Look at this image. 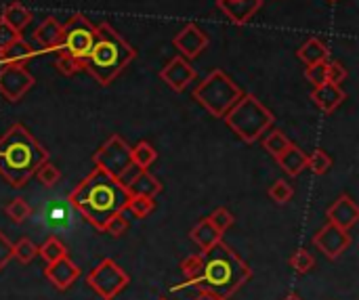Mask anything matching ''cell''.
Returning <instances> with one entry per match:
<instances>
[{"label":"cell","instance_id":"29","mask_svg":"<svg viewBox=\"0 0 359 300\" xmlns=\"http://www.w3.org/2000/svg\"><path fill=\"white\" fill-rule=\"evenodd\" d=\"M292 145V141L282 132V130H271L265 139H263V147L269 156L278 158L280 154H284L288 147Z\"/></svg>","mask_w":359,"mask_h":300},{"label":"cell","instance_id":"36","mask_svg":"<svg viewBox=\"0 0 359 300\" xmlns=\"http://www.w3.org/2000/svg\"><path fill=\"white\" fill-rule=\"evenodd\" d=\"M269 198L276 202V204H288L290 200H292V196H294V189H292V185L286 181V179H278L271 187H269Z\"/></svg>","mask_w":359,"mask_h":300},{"label":"cell","instance_id":"10","mask_svg":"<svg viewBox=\"0 0 359 300\" xmlns=\"http://www.w3.org/2000/svg\"><path fill=\"white\" fill-rule=\"evenodd\" d=\"M313 244L316 248L328 259V261H339L351 246V236L349 231L328 223L326 227H322L316 236H313Z\"/></svg>","mask_w":359,"mask_h":300},{"label":"cell","instance_id":"21","mask_svg":"<svg viewBox=\"0 0 359 300\" xmlns=\"http://www.w3.org/2000/svg\"><path fill=\"white\" fill-rule=\"evenodd\" d=\"M280 168L288 175V177H299L305 168H307V154L299 147V145H290L284 154H280L278 158Z\"/></svg>","mask_w":359,"mask_h":300},{"label":"cell","instance_id":"43","mask_svg":"<svg viewBox=\"0 0 359 300\" xmlns=\"http://www.w3.org/2000/svg\"><path fill=\"white\" fill-rule=\"evenodd\" d=\"M11 259H13V242L0 231V271L8 265Z\"/></svg>","mask_w":359,"mask_h":300},{"label":"cell","instance_id":"40","mask_svg":"<svg viewBox=\"0 0 359 300\" xmlns=\"http://www.w3.org/2000/svg\"><path fill=\"white\" fill-rule=\"evenodd\" d=\"M126 229H128V221H126L124 212H118V214H114V217L105 223L103 233H107V236H111V238H122V236L126 233Z\"/></svg>","mask_w":359,"mask_h":300},{"label":"cell","instance_id":"35","mask_svg":"<svg viewBox=\"0 0 359 300\" xmlns=\"http://www.w3.org/2000/svg\"><path fill=\"white\" fill-rule=\"evenodd\" d=\"M307 168L316 175H326L332 168V158L324 149H316L311 156H307Z\"/></svg>","mask_w":359,"mask_h":300},{"label":"cell","instance_id":"1","mask_svg":"<svg viewBox=\"0 0 359 300\" xmlns=\"http://www.w3.org/2000/svg\"><path fill=\"white\" fill-rule=\"evenodd\" d=\"M128 200H130L128 187L120 179L107 175L97 166L67 196L69 206L76 208L80 217L97 231H103L105 223L114 214L126 212Z\"/></svg>","mask_w":359,"mask_h":300},{"label":"cell","instance_id":"39","mask_svg":"<svg viewBox=\"0 0 359 300\" xmlns=\"http://www.w3.org/2000/svg\"><path fill=\"white\" fill-rule=\"evenodd\" d=\"M55 67L61 74H65V76H76V74L84 71V63L82 61H78L74 57H67V55H61V53H59V57L55 61Z\"/></svg>","mask_w":359,"mask_h":300},{"label":"cell","instance_id":"13","mask_svg":"<svg viewBox=\"0 0 359 300\" xmlns=\"http://www.w3.org/2000/svg\"><path fill=\"white\" fill-rule=\"evenodd\" d=\"M172 44L177 46V50L181 53V57L185 59H196L206 46H208V34H204L200 29V25L196 23H187L175 38Z\"/></svg>","mask_w":359,"mask_h":300},{"label":"cell","instance_id":"11","mask_svg":"<svg viewBox=\"0 0 359 300\" xmlns=\"http://www.w3.org/2000/svg\"><path fill=\"white\" fill-rule=\"evenodd\" d=\"M34 86V76L19 65H2L0 69V95L11 101L17 103L23 99V95Z\"/></svg>","mask_w":359,"mask_h":300},{"label":"cell","instance_id":"32","mask_svg":"<svg viewBox=\"0 0 359 300\" xmlns=\"http://www.w3.org/2000/svg\"><path fill=\"white\" fill-rule=\"evenodd\" d=\"M36 257H38V246L32 240L21 238L19 242L13 244V259H17L21 265H29Z\"/></svg>","mask_w":359,"mask_h":300},{"label":"cell","instance_id":"24","mask_svg":"<svg viewBox=\"0 0 359 300\" xmlns=\"http://www.w3.org/2000/svg\"><path fill=\"white\" fill-rule=\"evenodd\" d=\"M202 265H204L202 254H191V257L183 259L179 269H181L185 282H183V286H175L172 292H175V290H181V288H196V284H198L200 278H202Z\"/></svg>","mask_w":359,"mask_h":300},{"label":"cell","instance_id":"16","mask_svg":"<svg viewBox=\"0 0 359 300\" xmlns=\"http://www.w3.org/2000/svg\"><path fill=\"white\" fill-rule=\"evenodd\" d=\"M40 217L50 231H61L72 225V206L63 200H48L40 210Z\"/></svg>","mask_w":359,"mask_h":300},{"label":"cell","instance_id":"3","mask_svg":"<svg viewBox=\"0 0 359 300\" xmlns=\"http://www.w3.org/2000/svg\"><path fill=\"white\" fill-rule=\"evenodd\" d=\"M202 278L196 284V290L212 292L229 300L252 280L250 265L242 261L223 240L215 244L208 252H202Z\"/></svg>","mask_w":359,"mask_h":300},{"label":"cell","instance_id":"23","mask_svg":"<svg viewBox=\"0 0 359 300\" xmlns=\"http://www.w3.org/2000/svg\"><path fill=\"white\" fill-rule=\"evenodd\" d=\"M34 38H36V42H38L42 48H55V46L59 44V38H61V23H59L55 17L44 19V21L36 27Z\"/></svg>","mask_w":359,"mask_h":300},{"label":"cell","instance_id":"4","mask_svg":"<svg viewBox=\"0 0 359 300\" xmlns=\"http://www.w3.org/2000/svg\"><path fill=\"white\" fill-rule=\"evenodd\" d=\"M135 55V48L109 23L103 21L95 25V42L84 59V71L90 74L101 86H107L124 71Z\"/></svg>","mask_w":359,"mask_h":300},{"label":"cell","instance_id":"44","mask_svg":"<svg viewBox=\"0 0 359 300\" xmlns=\"http://www.w3.org/2000/svg\"><path fill=\"white\" fill-rule=\"evenodd\" d=\"M194 300H227V299H221V296H217V294H212V292L198 290V294H196V299Z\"/></svg>","mask_w":359,"mask_h":300},{"label":"cell","instance_id":"6","mask_svg":"<svg viewBox=\"0 0 359 300\" xmlns=\"http://www.w3.org/2000/svg\"><path fill=\"white\" fill-rule=\"evenodd\" d=\"M242 88L223 71L215 69L210 71L202 84L194 90V99L212 116V118H225V114L233 107V103L242 97Z\"/></svg>","mask_w":359,"mask_h":300},{"label":"cell","instance_id":"25","mask_svg":"<svg viewBox=\"0 0 359 300\" xmlns=\"http://www.w3.org/2000/svg\"><path fill=\"white\" fill-rule=\"evenodd\" d=\"M2 21H6L13 29H17L21 34L29 25V21H32V11L25 8L21 2H11L2 11Z\"/></svg>","mask_w":359,"mask_h":300},{"label":"cell","instance_id":"8","mask_svg":"<svg viewBox=\"0 0 359 300\" xmlns=\"http://www.w3.org/2000/svg\"><path fill=\"white\" fill-rule=\"evenodd\" d=\"M93 42H95V25L82 13H76L61 25V38L57 48L61 55L74 57L84 63V59L93 48Z\"/></svg>","mask_w":359,"mask_h":300},{"label":"cell","instance_id":"18","mask_svg":"<svg viewBox=\"0 0 359 300\" xmlns=\"http://www.w3.org/2000/svg\"><path fill=\"white\" fill-rule=\"evenodd\" d=\"M217 6L238 25L250 21L259 8L263 6V0H217Z\"/></svg>","mask_w":359,"mask_h":300},{"label":"cell","instance_id":"37","mask_svg":"<svg viewBox=\"0 0 359 300\" xmlns=\"http://www.w3.org/2000/svg\"><path fill=\"white\" fill-rule=\"evenodd\" d=\"M208 221L212 223V227L219 231V233H225L227 229H231L233 227V223H236V217L227 210V208H217L210 217H208Z\"/></svg>","mask_w":359,"mask_h":300},{"label":"cell","instance_id":"42","mask_svg":"<svg viewBox=\"0 0 359 300\" xmlns=\"http://www.w3.org/2000/svg\"><path fill=\"white\" fill-rule=\"evenodd\" d=\"M17 38H21V34L17 29H13L6 21L0 19V50H4L8 44H13Z\"/></svg>","mask_w":359,"mask_h":300},{"label":"cell","instance_id":"17","mask_svg":"<svg viewBox=\"0 0 359 300\" xmlns=\"http://www.w3.org/2000/svg\"><path fill=\"white\" fill-rule=\"evenodd\" d=\"M345 99H347V93L343 90V86L332 84V82H324V84L316 86L313 93H311V101H313L322 111H326V114L337 111V109L343 105Z\"/></svg>","mask_w":359,"mask_h":300},{"label":"cell","instance_id":"22","mask_svg":"<svg viewBox=\"0 0 359 300\" xmlns=\"http://www.w3.org/2000/svg\"><path fill=\"white\" fill-rule=\"evenodd\" d=\"M189 238H191V242H196V244L200 246L202 252H208L215 244H219V242L223 240V233H219V231L212 227V223H210L208 219H202V221L189 231Z\"/></svg>","mask_w":359,"mask_h":300},{"label":"cell","instance_id":"41","mask_svg":"<svg viewBox=\"0 0 359 300\" xmlns=\"http://www.w3.org/2000/svg\"><path fill=\"white\" fill-rule=\"evenodd\" d=\"M347 76H349V71H347V67H343V63H339V61H328V82L341 86V84L347 80Z\"/></svg>","mask_w":359,"mask_h":300},{"label":"cell","instance_id":"12","mask_svg":"<svg viewBox=\"0 0 359 300\" xmlns=\"http://www.w3.org/2000/svg\"><path fill=\"white\" fill-rule=\"evenodd\" d=\"M160 78L175 90V93H183L194 80H196V69L191 67V63L185 59V57H175L170 59L162 71H160Z\"/></svg>","mask_w":359,"mask_h":300},{"label":"cell","instance_id":"31","mask_svg":"<svg viewBox=\"0 0 359 300\" xmlns=\"http://www.w3.org/2000/svg\"><path fill=\"white\" fill-rule=\"evenodd\" d=\"M154 208H156V202L154 198H147V196H130L128 206H126V210L133 212V217L137 219H147L154 212Z\"/></svg>","mask_w":359,"mask_h":300},{"label":"cell","instance_id":"46","mask_svg":"<svg viewBox=\"0 0 359 300\" xmlns=\"http://www.w3.org/2000/svg\"><path fill=\"white\" fill-rule=\"evenodd\" d=\"M330 2H337V0H330Z\"/></svg>","mask_w":359,"mask_h":300},{"label":"cell","instance_id":"9","mask_svg":"<svg viewBox=\"0 0 359 300\" xmlns=\"http://www.w3.org/2000/svg\"><path fill=\"white\" fill-rule=\"evenodd\" d=\"M128 284H130V275L114 259H103L86 275V286L103 300H114L120 292L128 288Z\"/></svg>","mask_w":359,"mask_h":300},{"label":"cell","instance_id":"45","mask_svg":"<svg viewBox=\"0 0 359 300\" xmlns=\"http://www.w3.org/2000/svg\"><path fill=\"white\" fill-rule=\"evenodd\" d=\"M282 300H303V299H301V296H299L297 292H290L288 296H284V299H282Z\"/></svg>","mask_w":359,"mask_h":300},{"label":"cell","instance_id":"30","mask_svg":"<svg viewBox=\"0 0 359 300\" xmlns=\"http://www.w3.org/2000/svg\"><path fill=\"white\" fill-rule=\"evenodd\" d=\"M38 254L42 257V261H44L46 265H50V263H55L57 259L65 257V254H67V248L63 246V242H61V240H57V238H48V240L38 248Z\"/></svg>","mask_w":359,"mask_h":300},{"label":"cell","instance_id":"28","mask_svg":"<svg viewBox=\"0 0 359 300\" xmlns=\"http://www.w3.org/2000/svg\"><path fill=\"white\" fill-rule=\"evenodd\" d=\"M4 212H6V217H8L15 225H21V223H25V221L32 217L34 208H32L23 198H13V200L4 206Z\"/></svg>","mask_w":359,"mask_h":300},{"label":"cell","instance_id":"7","mask_svg":"<svg viewBox=\"0 0 359 300\" xmlns=\"http://www.w3.org/2000/svg\"><path fill=\"white\" fill-rule=\"evenodd\" d=\"M93 162L97 168L105 170L107 175L120 179L124 185L130 181V177L139 170L135 164H133V158H130V147L128 143L120 137V135H111L101 147L99 151L93 156Z\"/></svg>","mask_w":359,"mask_h":300},{"label":"cell","instance_id":"26","mask_svg":"<svg viewBox=\"0 0 359 300\" xmlns=\"http://www.w3.org/2000/svg\"><path fill=\"white\" fill-rule=\"evenodd\" d=\"M328 46L320 38H309L301 48H299V59L305 65H313L320 61H328Z\"/></svg>","mask_w":359,"mask_h":300},{"label":"cell","instance_id":"15","mask_svg":"<svg viewBox=\"0 0 359 300\" xmlns=\"http://www.w3.org/2000/svg\"><path fill=\"white\" fill-rule=\"evenodd\" d=\"M326 217H328V223H332V225H337V227L349 231V229H353V227L358 225L359 206L355 204V200H353L351 196L345 193V196H341V198L328 208Z\"/></svg>","mask_w":359,"mask_h":300},{"label":"cell","instance_id":"27","mask_svg":"<svg viewBox=\"0 0 359 300\" xmlns=\"http://www.w3.org/2000/svg\"><path fill=\"white\" fill-rule=\"evenodd\" d=\"M130 158H133V164L141 170H147L156 160H158V151L147 143V141H141L137 143L135 147H130Z\"/></svg>","mask_w":359,"mask_h":300},{"label":"cell","instance_id":"14","mask_svg":"<svg viewBox=\"0 0 359 300\" xmlns=\"http://www.w3.org/2000/svg\"><path fill=\"white\" fill-rule=\"evenodd\" d=\"M80 267L65 254V257H61V259H57L55 263H50V265H46V269H44V278L57 288V290H61V292H65V290H69L74 284H76V280L80 278Z\"/></svg>","mask_w":359,"mask_h":300},{"label":"cell","instance_id":"19","mask_svg":"<svg viewBox=\"0 0 359 300\" xmlns=\"http://www.w3.org/2000/svg\"><path fill=\"white\" fill-rule=\"evenodd\" d=\"M38 50L32 48V44H27L23 38H17L13 44H8L4 50H0V63L2 65H19V67H27V63L36 57Z\"/></svg>","mask_w":359,"mask_h":300},{"label":"cell","instance_id":"5","mask_svg":"<svg viewBox=\"0 0 359 300\" xmlns=\"http://www.w3.org/2000/svg\"><path fill=\"white\" fill-rule=\"evenodd\" d=\"M223 120L248 145L257 143L273 126V114L255 95H242Z\"/></svg>","mask_w":359,"mask_h":300},{"label":"cell","instance_id":"20","mask_svg":"<svg viewBox=\"0 0 359 300\" xmlns=\"http://www.w3.org/2000/svg\"><path fill=\"white\" fill-rule=\"evenodd\" d=\"M130 196H147V198H156L162 193V183L149 172V170H137L130 181L126 183Z\"/></svg>","mask_w":359,"mask_h":300},{"label":"cell","instance_id":"38","mask_svg":"<svg viewBox=\"0 0 359 300\" xmlns=\"http://www.w3.org/2000/svg\"><path fill=\"white\" fill-rule=\"evenodd\" d=\"M305 78H307L309 84H313V86H320V84L328 82V61H320V63L307 65Z\"/></svg>","mask_w":359,"mask_h":300},{"label":"cell","instance_id":"47","mask_svg":"<svg viewBox=\"0 0 359 300\" xmlns=\"http://www.w3.org/2000/svg\"><path fill=\"white\" fill-rule=\"evenodd\" d=\"M160 300H166V299H160Z\"/></svg>","mask_w":359,"mask_h":300},{"label":"cell","instance_id":"33","mask_svg":"<svg viewBox=\"0 0 359 300\" xmlns=\"http://www.w3.org/2000/svg\"><path fill=\"white\" fill-rule=\"evenodd\" d=\"M36 179H38L40 185H44V187H55V185L61 181V172H59V168H57L50 160H46V162H42V164L38 166Z\"/></svg>","mask_w":359,"mask_h":300},{"label":"cell","instance_id":"2","mask_svg":"<svg viewBox=\"0 0 359 300\" xmlns=\"http://www.w3.org/2000/svg\"><path fill=\"white\" fill-rule=\"evenodd\" d=\"M46 160L48 151L23 124H13L0 137V177L13 189H21Z\"/></svg>","mask_w":359,"mask_h":300},{"label":"cell","instance_id":"34","mask_svg":"<svg viewBox=\"0 0 359 300\" xmlns=\"http://www.w3.org/2000/svg\"><path fill=\"white\" fill-rule=\"evenodd\" d=\"M290 267H292L299 275H305V273H309V271L316 267V259H313V254H311L309 250L299 248V250L290 257Z\"/></svg>","mask_w":359,"mask_h":300}]
</instances>
